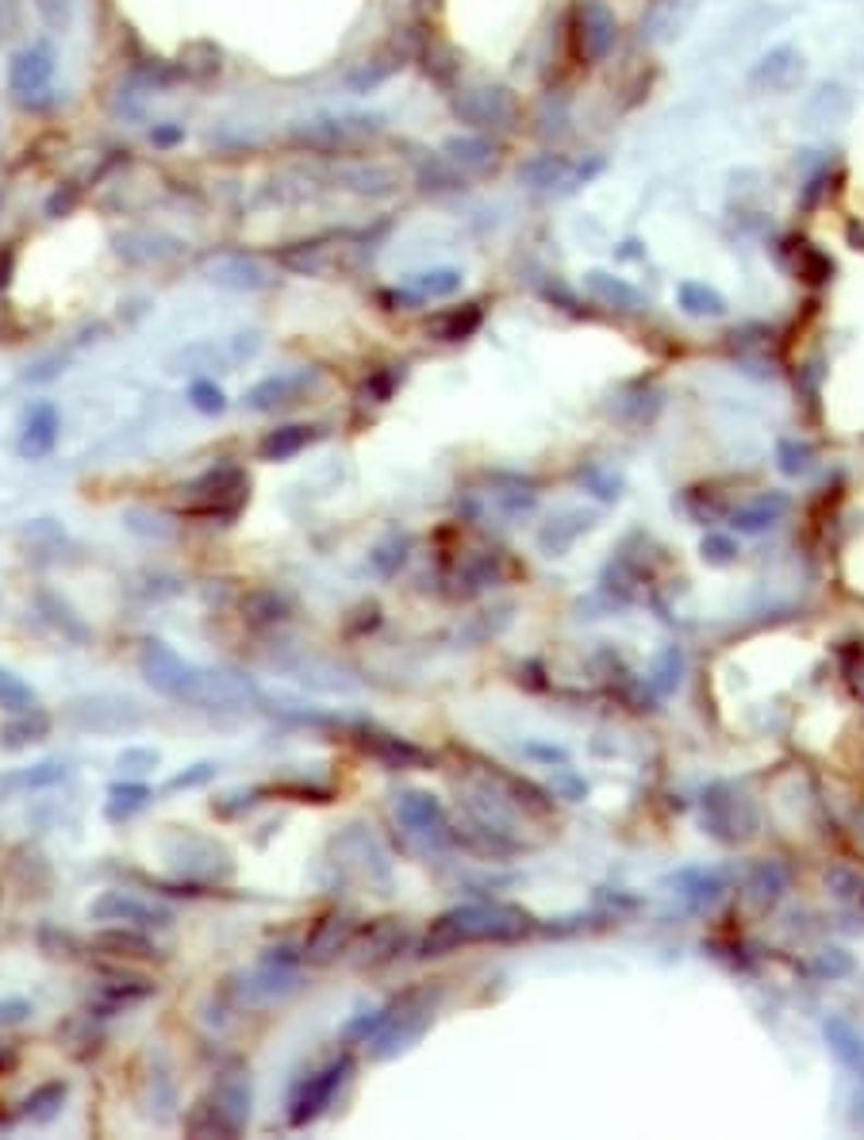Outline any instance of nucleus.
<instances>
[{
  "instance_id": "40",
  "label": "nucleus",
  "mask_w": 864,
  "mask_h": 1140,
  "mask_svg": "<svg viewBox=\"0 0 864 1140\" xmlns=\"http://www.w3.org/2000/svg\"><path fill=\"white\" fill-rule=\"evenodd\" d=\"M250 626H273V622L285 619V599L273 596V591H254V596L242 603Z\"/></svg>"
},
{
  "instance_id": "19",
  "label": "nucleus",
  "mask_w": 864,
  "mask_h": 1140,
  "mask_svg": "<svg viewBox=\"0 0 864 1140\" xmlns=\"http://www.w3.org/2000/svg\"><path fill=\"white\" fill-rule=\"evenodd\" d=\"M312 384V373H277V376H265L257 381L254 388L247 392V404L254 411H277V407L292 404V399L304 396V388Z\"/></svg>"
},
{
  "instance_id": "45",
  "label": "nucleus",
  "mask_w": 864,
  "mask_h": 1140,
  "mask_svg": "<svg viewBox=\"0 0 864 1140\" xmlns=\"http://www.w3.org/2000/svg\"><path fill=\"white\" fill-rule=\"evenodd\" d=\"M699 553H704L707 565H730L737 557V542L730 535H707L699 542Z\"/></svg>"
},
{
  "instance_id": "46",
  "label": "nucleus",
  "mask_w": 864,
  "mask_h": 1140,
  "mask_svg": "<svg viewBox=\"0 0 864 1140\" xmlns=\"http://www.w3.org/2000/svg\"><path fill=\"white\" fill-rule=\"evenodd\" d=\"M43 607H47V611H50V622H55V626H62V622H65V626H70V638H77V641H85V638H88L85 622H81V619H73V611H70V607H65V603H58V599L43 596Z\"/></svg>"
},
{
  "instance_id": "3",
  "label": "nucleus",
  "mask_w": 864,
  "mask_h": 1140,
  "mask_svg": "<svg viewBox=\"0 0 864 1140\" xmlns=\"http://www.w3.org/2000/svg\"><path fill=\"white\" fill-rule=\"evenodd\" d=\"M434 1006H439V991L431 987H411L404 991L400 998H393V1003L381 1010L376 1033L369 1036V1053H373L376 1060H393V1056L408 1053L419 1036L427 1033V1025H431Z\"/></svg>"
},
{
  "instance_id": "14",
  "label": "nucleus",
  "mask_w": 864,
  "mask_h": 1140,
  "mask_svg": "<svg viewBox=\"0 0 864 1140\" xmlns=\"http://www.w3.org/2000/svg\"><path fill=\"white\" fill-rule=\"evenodd\" d=\"M58 431H62L58 407L50 404V399H39V404H32L24 415V431H20L16 454L24 457V461H43V457L55 454Z\"/></svg>"
},
{
  "instance_id": "6",
  "label": "nucleus",
  "mask_w": 864,
  "mask_h": 1140,
  "mask_svg": "<svg viewBox=\"0 0 864 1140\" xmlns=\"http://www.w3.org/2000/svg\"><path fill=\"white\" fill-rule=\"evenodd\" d=\"M699 811H704V829L715 841H722V845H742L760 826L753 799L745 795V791H737L734 783H711V788L704 791Z\"/></svg>"
},
{
  "instance_id": "37",
  "label": "nucleus",
  "mask_w": 864,
  "mask_h": 1140,
  "mask_svg": "<svg viewBox=\"0 0 864 1140\" xmlns=\"http://www.w3.org/2000/svg\"><path fill=\"white\" fill-rule=\"evenodd\" d=\"M461 288V273L457 269H427L411 277V292L423 296V300H442V296H454Z\"/></svg>"
},
{
  "instance_id": "42",
  "label": "nucleus",
  "mask_w": 864,
  "mask_h": 1140,
  "mask_svg": "<svg viewBox=\"0 0 864 1140\" xmlns=\"http://www.w3.org/2000/svg\"><path fill=\"white\" fill-rule=\"evenodd\" d=\"M777 457H780V469H784L788 477H800V472H807V469H811V457H815V454H811V446H807V442H800V439H784V442H780V446H777Z\"/></svg>"
},
{
  "instance_id": "29",
  "label": "nucleus",
  "mask_w": 864,
  "mask_h": 1140,
  "mask_svg": "<svg viewBox=\"0 0 864 1140\" xmlns=\"http://www.w3.org/2000/svg\"><path fill=\"white\" fill-rule=\"evenodd\" d=\"M676 303L692 320H719V315H727V296L719 288L704 285V280H681L676 285Z\"/></svg>"
},
{
  "instance_id": "7",
  "label": "nucleus",
  "mask_w": 864,
  "mask_h": 1140,
  "mask_svg": "<svg viewBox=\"0 0 864 1140\" xmlns=\"http://www.w3.org/2000/svg\"><path fill=\"white\" fill-rule=\"evenodd\" d=\"M350 1071H353V1060H350V1053H343L338 1060H331L327 1068L308 1076L304 1083L292 1091V1099H288V1125H292V1129H308L315 1117L327 1114V1106L335 1102V1094L343 1091Z\"/></svg>"
},
{
  "instance_id": "39",
  "label": "nucleus",
  "mask_w": 864,
  "mask_h": 1140,
  "mask_svg": "<svg viewBox=\"0 0 864 1140\" xmlns=\"http://www.w3.org/2000/svg\"><path fill=\"white\" fill-rule=\"evenodd\" d=\"M681 669H684L681 649H664V653L657 657V664H653V672H649L646 684L664 699V695H672L676 692V684H681Z\"/></svg>"
},
{
  "instance_id": "25",
  "label": "nucleus",
  "mask_w": 864,
  "mask_h": 1140,
  "mask_svg": "<svg viewBox=\"0 0 864 1140\" xmlns=\"http://www.w3.org/2000/svg\"><path fill=\"white\" fill-rule=\"evenodd\" d=\"M788 868L780 861H760L753 864V872L745 876V899L757 910H772L788 891Z\"/></svg>"
},
{
  "instance_id": "31",
  "label": "nucleus",
  "mask_w": 864,
  "mask_h": 1140,
  "mask_svg": "<svg viewBox=\"0 0 864 1140\" xmlns=\"http://www.w3.org/2000/svg\"><path fill=\"white\" fill-rule=\"evenodd\" d=\"M65 780V765H35V768H20V772H9L0 780V791H43V788H55V783Z\"/></svg>"
},
{
  "instance_id": "26",
  "label": "nucleus",
  "mask_w": 864,
  "mask_h": 1140,
  "mask_svg": "<svg viewBox=\"0 0 864 1140\" xmlns=\"http://www.w3.org/2000/svg\"><path fill=\"white\" fill-rule=\"evenodd\" d=\"M315 439H320L315 427H304V423L277 427V431H269L262 442H257V454H262V461H288V457L304 454Z\"/></svg>"
},
{
  "instance_id": "20",
  "label": "nucleus",
  "mask_w": 864,
  "mask_h": 1140,
  "mask_svg": "<svg viewBox=\"0 0 864 1140\" xmlns=\"http://www.w3.org/2000/svg\"><path fill=\"white\" fill-rule=\"evenodd\" d=\"M823 1033H826V1045L830 1053L841 1060V1068L864 1087V1036L849 1025L845 1018H826L823 1021Z\"/></svg>"
},
{
  "instance_id": "22",
  "label": "nucleus",
  "mask_w": 864,
  "mask_h": 1140,
  "mask_svg": "<svg viewBox=\"0 0 864 1140\" xmlns=\"http://www.w3.org/2000/svg\"><path fill=\"white\" fill-rule=\"evenodd\" d=\"M592 527H596V515H588V511H565V515L550 518V523L538 530V550H542L545 557H561L576 538L588 535Z\"/></svg>"
},
{
  "instance_id": "15",
  "label": "nucleus",
  "mask_w": 864,
  "mask_h": 1140,
  "mask_svg": "<svg viewBox=\"0 0 864 1140\" xmlns=\"http://www.w3.org/2000/svg\"><path fill=\"white\" fill-rule=\"evenodd\" d=\"M358 937V922H353L346 910H331L327 917L315 922V929L308 933L304 941V960L308 964H331L338 952H346Z\"/></svg>"
},
{
  "instance_id": "36",
  "label": "nucleus",
  "mask_w": 864,
  "mask_h": 1140,
  "mask_svg": "<svg viewBox=\"0 0 864 1140\" xmlns=\"http://www.w3.org/2000/svg\"><path fill=\"white\" fill-rule=\"evenodd\" d=\"M212 273H216L212 280H219V285H227V288H239V292H247V288L254 292V288L265 285V273L257 269L254 262H247V257H231V262H224Z\"/></svg>"
},
{
  "instance_id": "16",
  "label": "nucleus",
  "mask_w": 864,
  "mask_h": 1140,
  "mask_svg": "<svg viewBox=\"0 0 864 1140\" xmlns=\"http://www.w3.org/2000/svg\"><path fill=\"white\" fill-rule=\"evenodd\" d=\"M50 77H55V55H50L47 43L24 47L9 65V88L16 96H39L50 85Z\"/></svg>"
},
{
  "instance_id": "43",
  "label": "nucleus",
  "mask_w": 864,
  "mask_h": 1140,
  "mask_svg": "<svg viewBox=\"0 0 864 1140\" xmlns=\"http://www.w3.org/2000/svg\"><path fill=\"white\" fill-rule=\"evenodd\" d=\"M838 664H841V676H845L849 692H853L856 699H864V649L861 646H845L838 653Z\"/></svg>"
},
{
  "instance_id": "8",
  "label": "nucleus",
  "mask_w": 864,
  "mask_h": 1140,
  "mask_svg": "<svg viewBox=\"0 0 864 1140\" xmlns=\"http://www.w3.org/2000/svg\"><path fill=\"white\" fill-rule=\"evenodd\" d=\"M70 718L77 730H88V734H123L143 722V710L120 695H85V699L70 703Z\"/></svg>"
},
{
  "instance_id": "49",
  "label": "nucleus",
  "mask_w": 864,
  "mask_h": 1140,
  "mask_svg": "<svg viewBox=\"0 0 864 1140\" xmlns=\"http://www.w3.org/2000/svg\"><path fill=\"white\" fill-rule=\"evenodd\" d=\"M32 1013L35 1010H32V1003H27V998H0V1029L24 1025Z\"/></svg>"
},
{
  "instance_id": "28",
  "label": "nucleus",
  "mask_w": 864,
  "mask_h": 1140,
  "mask_svg": "<svg viewBox=\"0 0 864 1140\" xmlns=\"http://www.w3.org/2000/svg\"><path fill=\"white\" fill-rule=\"evenodd\" d=\"M585 285H588V292H592L596 300L608 303V308H615V311H641V308H646V296H641L638 288H634L631 280H623V277H611V273L592 269L585 277Z\"/></svg>"
},
{
  "instance_id": "33",
  "label": "nucleus",
  "mask_w": 864,
  "mask_h": 1140,
  "mask_svg": "<svg viewBox=\"0 0 864 1140\" xmlns=\"http://www.w3.org/2000/svg\"><path fill=\"white\" fill-rule=\"evenodd\" d=\"M519 173L530 189H553V184H561L568 177V158H561V154H538Z\"/></svg>"
},
{
  "instance_id": "41",
  "label": "nucleus",
  "mask_w": 864,
  "mask_h": 1140,
  "mask_svg": "<svg viewBox=\"0 0 864 1140\" xmlns=\"http://www.w3.org/2000/svg\"><path fill=\"white\" fill-rule=\"evenodd\" d=\"M105 995L112 1006H135V1003H143V998L154 995V983L151 980H112L105 987Z\"/></svg>"
},
{
  "instance_id": "48",
  "label": "nucleus",
  "mask_w": 864,
  "mask_h": 1140,
  "mask_svg": "<svg viewBox=\"0 0 864 1140\" xmlns=\"http://www.w3.org/2000/svg\"><path fill=\"white\" fill-rule=\"evenodd\" d=\"M158 765H161L158 749H123L120 753V768H123V772L143 776V772H151V768H158Z\"/></svg>"
},
{
  "instance_id": "30",
  "label": "nucleus",
  "mask_w": 864,
  "mask_h": 1140,
  "mask_svg": "<svg viewBox=\"0 0 864 1140\" xmlns=\"http://www.w3.org/2000/svg\"><path fill=\"white\" fill-rule=\"evenodd\" d=\"M722 891H727V876H722V872L688 868V872H681V879H676V895H681L688 910L711 907V902L719 899Z\"/></svg>"
},
{
  "instance_id": "47",
  "label": "nucleus",
  "mask_w": 864,
  "mask_h": 1140,
  "mask_svg": "<svg viewBox=\"0 0 864 1140\" xmlns=\"http://www.w3.org/2000/svg\"><path fill=\"white\" fill-rule=\"evenodd\" d=\"M212 776H216V765H208V760H204V765H192L189 772H177L173 780L166 783V791H189V788H201V783H208Z\"/></svg>"
},
{
  "instance_id": "51",
  "label": "nucleus",
  "mask_w": 864,
  "mask_h": 1140,
  "mask_svg": "<svg viewBox=\"0 0 864 1140\" xmlns=\"http://www.w3.org/2000/svg\"><path fill=\"white\" fill-rule=\"evenodd\" d=\"M12 277V250H0V288L9 285Z\"/></svg>"
},
{
  "instance_id": "2",
  "label": "nucleus",
  "mask_w": 864,
  "mask_h": 1140,
  "mask_svg": "<svg viewBox=\"0 0 864 1140\" xmlns=\"http://www.w3.org/2000/svg\"><path fill=\"white\" fill-rule=\"evenodd\" d=\"M535 933V914L515 902H465L431 922L419 957H449L469 945H507Z\"/></svg>"
},
{
  "instance_id": "32",
  "label": "nucleus",
  "mask_w": 864,
  "mask_h": 1140,
  "mask_svg": "<svg viewBox=\"0 0 864 1140\" xmlns=\"http://www.w3.org/2000/svg\"><path fill=\"white\" fill-rule=\"evenodd\" d=\"M65 1094H70V1087L58 1083V1079H55V1083H43L39 1091H32V1099L24 1102V1117H27V1121H35V1125L55 1121L58 1109H62V1102H65Z\"/></svg>"
},
{
  "instance_id": "21",
  "label": "nucleus",
  "mask_w": 864,
  "mask_h": 1140,
  "mask_svg": "<svg viewBox=\"0 0 864 1140\" xmlns=\"http://www.w3.org/2000/svg\"><path fill=\"white\" fill-rule=\"evenodd\" d=\"M480 323H484V311H480V303L442 308L439 315H431V320H427V335H431L434 343H465V338L477 335Z\"/></svg>"
},
{
  "instance_id": "24",
  "label": "nucleus",
  "mask_w": 864,
  "mask_h": 1140,
  "mask_svg": "<svg viewBox=\"0 0 864 1140\" xmlns=\"http://www.w3.org/2000/svg\"><path fill=\"white\" fill-rule=\"evenodd\" d=\"M457 116H465L472 128H496V123L512 120V100L500 88H477V93L457 96Z\"/></svg>"
},
{
  "instance_id": "34",
  "label": "nucleus",
  "mask_w": 864,
  "mask_h": 1140,
  "mask_svg": "<svg viewBox=\"0 0 864 1140\" xmlns=\"http://www.w3.org/2000/svg\"><path fill=\"white\" fill-rule=\"evenodd\" d=\"M39 707V695L27 680H20L12 669H0V710L4 715H20V710Z\"/></svg>"
},
{
  "instance_id": "4",
  "label": "nucleus",
  "mask_w": 864,
  "mask_h": 1140,
  "mask_svg": "<svg viewBox=\"0 0 864 1140\" xmlns=\"http://www.w3.org/2000/svg\"><path fill=\"white\" fill-rule=\"evenodd\" d=\"M250 1121V1079L242 1071H227L189 1114L192 1137H239Z\"/></svg>"
},
{
  "instance_id": "9",
  "label": "nucleus",
  "mask_w": 864,
  "mask_h": 1140,
  "mask_svg": "<svg viewBox=\"0 0 864 1140\" xmlns=\"http://www.w3.org/2000/svg\"><path fill=\"white\" fill-rule=\"evenodd\" d=\"M353 745H358L365 757H373L376 765L396 768V772H404V768H431V753L419 749V745L408 742V737L393 734V730H384V725H373V722L353 725Z\"/></svg>"
},
{
  "instance_id": "38",
  "label": "nucleus",
  "mask_w": 864,
  "mask_h": 1140,
  "mask_svg": "<svg viewBox=\"0 0 864 1140\" xmlns=\"http://www.w3.org/2000/svg\"><path fill=\"white\" fill-rule=\"evenodd\" d=\"M576 477H580V484L603 503H615L619 495H623V477H619L615 469H608V465H585Z\"/></svg>"
},
{
  "instance_id": "13",
  "label": "nucleus",
  "mask_w": 864,
  "mask_h": 1140,
  "mask_svg": "<svg viewBox=\"0 0 864 1140\" xmlns=\"http://www.w3.org/2000/svg\"><path fill=\"white\" fill-rule=\"evenodd\" d=\"M353 960L361 968H376V964H388L396 960L404 949H408V925L400 917H381V922H369L361 929V941L350 945Z\"/></svg>"
},
{
  "instance_id": "5",
  "label": "nucleus",
  "mask_w": 864,
  "mask_h": 1140,
  "mask_svg": "<svg viewBox=\"0 0 864 1140\" xmlns=\"http://www.w3.org/2000/svg\"><path fill=\"white\" fill-rule=\"evenodd\" d=\"M189 500H184V515L196 518H216V523H231L242 507H247L250 495V477L239 465H212L208 472L192 480Z\"/></svg>"
},
{
  "instance_id": "27",
  "label": "nucleus",
  "mask_w": 864,
  "mask_h": 1140,
  "mask_svg": "<svg viewBox=\"0 0 864 1140\" xmlns=\"http://www.w3.org/2000/svg\"><path fill=\"white\" fill-rule=\"evenodd\" d=\"M50 715L43 707H32V710H20V715H12V722H4V730H0V742H4V749H27V745H39L50 737Z\"/></svg>"
},
{
  "instance_id": "50",
  "label": "nucleus",
  "mask_w": 864,
  "mask_h": 1140,
  "mask_svg": "<svg viewBox=\"0 0 864 1140\" xmlns=\"http://www.w3.org/2000/svg\"><path fill=\"white\" fill-rule=\"evenodd\" d=\"M20 1064V1053L16 1045H9V1041H0V1076H9L12 1068Z\"/></svg>"
},
{
  "instance_id": "10",
  "label": "nucleus",
  "mask_w": 864,
  "mask_h": 1140,
  "mask_svg": "<svg viewBox=\"0 0 864 1140\" xmlns=\"http://www.w3.org/2000/svg\"><path fill=\"white\" fill-rule=\"evenodd\" d=\"M619 43L615 12L603 0H580L576 4V47L585 55V62H608L611 50Z\"/></svg>"
},
{
  "instance_id": "44",
  "label": "nucleus",
  "mask_w": 864,
  "mask_h": 1140,
  "mask_svg": "<svg viewBox=\"0 0 864 1140\" xmlns=\"http://www.w3.org/2000/svg\"><path fill=\"white\" fill-rule=\"evenodd\" d=\"M189 404L196 407L201 415H219L227 407V396H224V388H219L216 381H196L189 388Z\"/></svg>"
},
{
  "instance_id": "23",
  "label": "nucleus",
  "mask_w": 864,
  "mask_h": 1140,
  "mask_svg": "<svg viewBox=\"0 0 864 1140\" xmlns=\"http://www.w3.org/2000/svg\"><path fill=\"white\" fill-rule=\"evenodd\" d=\"M93 945L100 952H108V957H120V960H154L158 957L154 941L139 929V925H108V929L96 933Z\"/></svg>"
},
{
  "instance_id": "35",
  "label": "nucleus",
  "mask_w": 864,
  "mask_h": 1140,
  "mask_svg": "<svg viewBox=\"0 0 864 1140\" xmlns=\"http://www.w3.org/2000/svg\"><path fill=\"white\" fill-rule=\"evenodd\" d=\"M146 803H151V788H146V783H116L105 814L108 821H128L131 814H139Z\"/></svg>"
},
{
  "instance_id": "11",
  "label": "nucleus",
  "mask_w": 864,
  "mask_h": 1140,
  "mask_svg": "<svg viewBox=\"0 0 864 1140\" xmlns=\"http://www.w3.org/2000/svg\"><path fill=\"white\" fill-rule=\"evenodd\" d=\"M396 821L408 829L411 838H423L431 841V845H442V841H449V833H454L446 818V806H442L439 795H431V791H404V795L396 799Z\"/></svg>"
},
{
  "instance_id": "1",
  "label": "nucleus",
  "mask_w": 864,
  "mask_h": 1140,
  "mask_svg": "<svg viewBox=\"0 0 864 1140\" xmlns=\"http://www.w3.org/2000/svg\"><path fill=\"white\" fill-rule=\"evenodd\" d=\"M139 672L158 695L173 703H189V707L239 710L257 699V687L247 676L224 669H201V664L184 661L166 641H146L143 653H139Z\"/></svg>"
},
{
  "instance_id": "12",
  "label": "nucleus",
  "mask_w": 864,
  "mask_h": 1140,
  "mask_svg": "<svg viewBox=\"0 0 864 1140\" xmlns=\"http://www.w3.org/2000/svg\"><path fill=\"white\" fill-rule=\"evenodd\" d=\"M88 914L96 922H108V925H139V929H151V925H169L173 914L158 902H146L131 891H105L100 899L88 902Z\"/></svg>"
},
{
  "instance_id": "17",
  "label": "nucleus",
  "mask_w": 864,
  "mask_h": 1140,
  "mask_svg": "<svg viewBox=\"0 0 864 1140\" xmlns=\"http://www.w3.org/2000/svg\"><path fill=\"white\" fill-rule=\"evenodd\" d=\"M288 991H297V964L277 957H265L262 968L242 983V998L247 1003H273V998H285Z\"/></svg>"
},
{
  "instance_id": "18",
  "label": "nucleus",
  "mask_w": 864,
  "mask_h": 1140,
  "mask_svg": "<svg viewBox=\"0 0 864 1140\" xmlns=\"http://www.w3.org/2000/svg\"><path fill=\"white\" fill-rule=\"evenodd\" d=\"M784 511H788L784 492H760L753 495L749 503H737V507L730 511V527L742 530V535H760V530H768L772 523H780Z\"/></svg>"
}]
</instances>
